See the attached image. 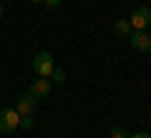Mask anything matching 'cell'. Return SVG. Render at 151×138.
I'll use <instances>...</instances> for the list:
<instances>
[{
	"mask_svg": "<svg viewBox=\"0 0 151 138\" xmlns=\"http://www.w3.org/2000/svg\"><path fill=\"white\" fill-rule=\"evenodd\" d=\"M15 128H20V113H18L15 108H3V111H0V131L13 133Z\"/></svg>",
	"mask_w": 151,
	"mask_h": 138,
	"instance_id": "obj_1",
	"label": "cell"
},
{
	"mask_svg": "<svg viewBox=\"0 0 151 138\" xmlns=\"http://www.w3.org/2000/svg\"><path fill=\"white\" fill-rule=\"evenodd\" d=\"M55 63H53V55L50 53H38L35 60H33V70L38 73V78H50V73H53Z\"/></svg>",
	"mask_w": 151,
	"mask_h": 138,
	"instance_id": "obj_2",
	"label": "cell"
},
{
	"mask_svg": "<svg viewBox=\"0 0 151 138\" xmlns=\"http://www.w3.org/2000/svg\"><path fill=\"white\" fill-rule=\"evenodd\" d=\"M129 23H131V28H134V30H146V28L151 25V8L139 5L134 13H131Z\"/></svg>",
	"mask_w": 151,
	"mask_h": 138,
	"instance_id": "obj_3",
	"label": "cell"
},
{
	"mask_svg": "<svg viewBox=\"0 0 151 138\" xmlns=\"http://www.w3.org/2000/svg\"><path fill=\"white\" fill-rule=\"evenodd\" d=\"M131 45H134V48L136 50H141V53H149V50H151V35H149V33H146V30H131Z\"/></svg>",
	"mask_w": 151,
	"mask_h": 138,
	"instance_id": "obj_4",
	"label": "cell"
},
{
	"mask_svg": "<svg viewBox=\"0 0 151 138\" xmlns=\"http://www.w3.org/2000/svg\"><path fill=\"white\" fill-rule=\"evenodd\" d=\"M50 88H53L50 78H40V80H33V83H30V90H28V93L38 101V98H45V96H48Z\"/></svg>",
	"mask_w": 151,
	"mask_h": 138,
	"instance_id": "obj_5",
	"label": "cell"
},
{
	"mask_svg": "<svg viewBox=\"0 0 151 138\" xmlns=\"http://www.w3.org/2000/svg\"><path fill=\"white\" fill-rule=\"evenodd\" d=\"M15 111L20 113V116H33V111H35V98H33L30 93L20 96V98H18V103H15Z\"/></svg>",
	"mask_w": 151,
	"mask_h": 138,
	"instance_id": "obj_6",
	"label": "cell"
},
{
	"mask_svg": "<svg viewBox=\"0 0 151 138\" xmlns=\"http://www.w3.org/2000/svg\"><path fill=\"white\" fill-rule=\"evenodd\" d=\"M131 23L129 20H116L113 23V33H119V35H131Z\"/></svg>",
	"mask_w": 151,
	"mask_h": 138,
	"instance_id": "obj_7",
	"label": "cell"
},
{
	"mask_svg": "<svg viewBox=\"0 0 151 138\" xmlns=\"http://www.w3.org/2000/svg\"><path fill=\"white\" fill-rule=\"evenodd\" d=\"M60 80H65V70L53 68V73H50V83H60Z\"/></svg>",
	"mask_w": 151,
	"mask_h": 138,
	"instance_id": "obj_8",
	"label": "cell"
},
{
	"mask_svg": "<svg viewBox=\"0 0 151 138\" xmlns=\"http://www.w3.org/2000/svg\"><path fill=\"white\" fill-rule=\"evenodd\" d=\"M111 138H129V133H126V128H121V126H116L111 131Z\"/></svg>",
	"mask_w": 151,
	"mask_h": 138,
	"instance_id": "obj_9",
	"label": "cell"
},
{
	"mask_svg": "<svg viewBox=\"0 0 151 138\" xmlns=\"http://www.w3.org/2000/svg\"><path fill=\"white\" fill-rule=\"evenodd\" d=\"M33 126H35V123H33L30 116H20V128H28V131H30Z\"/></svg>",
	"mask_w": 151,
	"mask_h": 138,
	"instance_id": "obj_10",
	"label": "cell"
},
{
	"mask_svg": "<svg viewBox=\"0 0 151 138\" xmlns=\"http://www.w3.org/2000/svg\"><path fill=\"white\" fill-rule=\"evenodd\" d=\"M129 138H151V133H146V131H139V133H134V136H129Z\"/></svg>",
	"mask_w": 151,
	"mask_h": 138,
	"instance_id": "obj_11",
	"label": "cell"
},
{
	"mask_svg": "<svg viewBox=\"0 0 151 138\" xmlns=\"http://www.w3.org/2000/svg\"><path fill=\"white\" fill-rule=\"evenodd\" d=\"M45 5H48V8H53V10H55V8L60 5V0H45Z\"/></svg>",
	"mask_w": 151,
	"mask_h": 138,
	"instance_id": "obj_12",
	"label": "cell"
},
{
	"mask_svg": "<svg viewBox=\"0 0 151 138\" xmlns=\"http://www.w3.org/2000/svg\"><path fill=\"white\" fill-rule=\"evenodd\" d=\"M0 18H3V3H0Z\"/></svg>",
	"mask_w": 151,
	"mask_h": 138,
	"instance_id": "obj_13",
	"label": "cell"
},
{
	"mask_svg": "<svg viewBox=\"0 0 151 138\" xmlns=\"http://www.w3.org/2000/svg\"><path fill=\"white\" fill-rule=\"evenodd\" d=\"M30 3H43V0H30Z\"/></svg>",
	"mask_w": 151,
	"mask_h": 138,
	"instance_id": "obj_14",
	"label": "cell"
}]
</instances>
